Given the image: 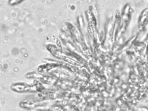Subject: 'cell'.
Here are the masks:
<instances>
[{"instance_id": "1", "label": "cell", "mask_w": 148, "mask_h": 111, "mask_svg": "<svg viewBox=\"0 0 148 111\" xmlns=\"http://www.w3.org/2000/svg\"><path fill=\"white\" fill-rule=\"evenodd\" d=\"M148 21V8H145L143 10V12L140 13L139 16V20H138V25L141 30L143 27L145 25Z\"/></svg>"}, {"instance_id": "2", "label": "cell", "mask_w": 148, "mask_h": 111, "mask_svg": "<svg viewBox=\"0 0 148 111\" xmlns=\"http://www.w3.org/2000/svg\"><path fill=\"white\" fill-rule=\"evenodd\" d=\"M148 36V21L145 25L143 27L142 29L140 30V34L138 36V39L140 41H144L146 39Z\"/></svg>"}, {"instance_id": "3", "label": "cell", "mask_w": 148, "mask_h": 111, "mask_svg": "<svg viewBox=\"0 0 148 111\" xmlns=\"http://www.w3.org/2000/svg\"><path fill=\"white\" fill-rule=\"evenodd\" d=\"M14 86V88H13V90L18 91V92H22V91H31L33 90L31 86H27L26 84H16L13 86Z\"/></svg>"}, {"instance_id": "4", "label": "cell", "mask_w": 148, "mask_h": 111, "mask_svg": "<svg viewBox=\"0 0 148 111\" xmlns=\"http://www.w3.org/2000/svg\"><path fill=\"white\" fill-rule=\"evenodd\" d=\"M23 1L24 0H9V4L12 6L17 5Z\"/></svg>"}]
</instances>
